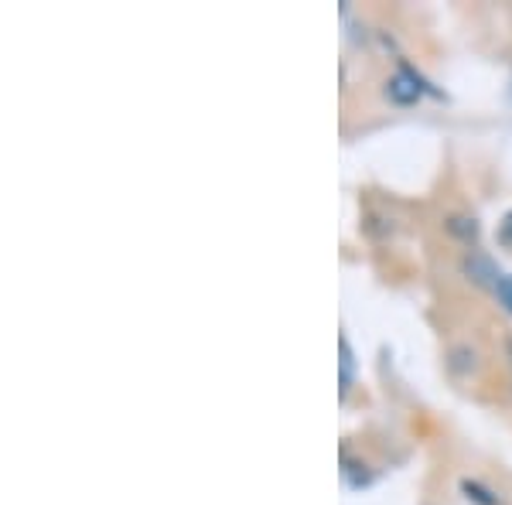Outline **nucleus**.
Here are the masks:
<instances>
[{
	"instance_id": "obj_1",
	"label": "nucleus",
	"mask_w": 512,
	"mask_h": 505,
	"mask_svg": "<svg viewBox=\"0 0 512 505\" xmlns=\"http://www.w3.org/2000/svg\"><path fill=\"white\" fill-rule=\"evenodd\" d=\"M420 96H424V82L417 79V72H410L407 65H403L390 79V99H396V103H417Z\"/></svg>"
},
{
	"instance_id": "obj_2",
	"label": "nucleus",
	"mask_w": 512,
	"mask_h": 505,
	"mask_svg": "<svg viewBox=\"0 0 512 505\" xmlns=\"http://www.w3.org/2000/svg\"><path fill=\"white\" fill-rule=\"evenodd\" d=\"M349 386H352V349L342 338V393H349Z\"/></svg>"
},
{
	"instance_id": "obj_3",
	"label": "nucleus",
	"mask_w": 512,
	"mask_h": 505,
	"mask_svg": "<svg viewBox=\"0 0 512 505\" xmlns=\"http://www.w3.org/2000/svg\"><path fill=\"white\" fill-rule=\"evenodd\" d=\"M495 294H499V301L512 311V277H499V284H495Z\"/></svg>"
},
{
	"instance_id": "obj_4",
	"label": "nucleus",
	"mask_w": 512,
	"mask_h": 505,
	"mask_svg": "<svg viewBox=\"0 0 512 505\" xmlns=\"http://www.w3.org/2000/svg\"><path fill=\"white\" fill-rule=\"evenodd\" d=\"M499 239L502 243H512V212L502 219V226H499Z\"/></svg>"
}]
</instances>
